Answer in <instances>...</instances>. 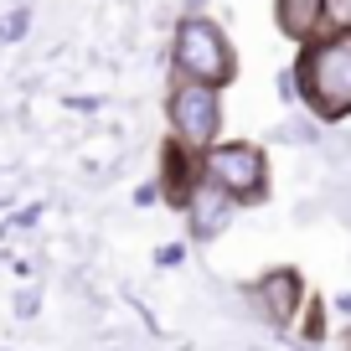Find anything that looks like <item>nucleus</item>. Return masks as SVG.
Returning <instances> with one entry per match:
<instances>
[{
  "label": "nucleus",
  "mask_w": 351,
  "mask_h": 351,
  "mask_svg": "<svg viewBox=\"0 0 351 351\" xmlns=\"http://www.w3.org/2000/svg\"><path fill=\"white\" fill-rule=\"evenodd\" d=\"M176 62L186 67L197 83H212V77H228L232 73V57H228V36L217 32L212 21H197L191 16L181 32H176Z\"/></svg>",
  "instance_id": "f03ea898"
},
{
  "label": "nucleus",
  "mask_w": 351,
  "mask_h": 351,
  "mask_svg": "<svg viewBox=\"0 0 351 351\" xmlns=\"http://www.w3.org/2000/svg\"><path fill=\"white\" fill-rule=\"evenodd\" d=\"M300 88L315 114H346L351 109V36L315 47L300 67Z\"/></svg>",
  "instance_id": "f257e3e1"
},
{
  "label": "nucleus",
  "mask_w": 351,
  "mask_h": 351,
  "mask_svg": "<svg viewBox=\"0 0 351 351\" xmlns=\"http://www.w3.org/2000/svg\"><path fill=\"white\" fill-rule=\"evenodd\" d=\"M191 222H197L202 238H212V232H222V222H228V197H222L217 186H197V197H191Z\"/></svg>",
  "instance_id": "423d86ee"
},
{
  "label": "nucleus",
  "mask_w": 351,
  "mask_h": 351,
  "mask_svg": "<svg viewBox=\"0 0 351 351\" xmlns=\"http://www.w3.org/2000/svg\"><path fill=\"white\" fill-rule=\"evenodd\" d=\"M253 295L263 300V310H269L274 320H289V315H295V305H300V279L289 274V269H279V274L258 279V285H253Z\"/></svg>",
  "instance_id": "39448f33"
},
{
  "label": "nucleus",
  "mask_w": 351,
  "mask_h": 351,
  "mask_svg": "<svg viewBox=\"0 0 351 351\" xmlns=\"http://www.w3.org/2000/svg\"><path fill=\"white\" fill-rule=\"evenodd\" d=\"M171 124H176V134L186 145H207L212 134H217V124H222V104H217V88H207V83H181L171 93Z\"/></svg>",
  "instance_id": "7ed1b4c3"
},
{
  "label": "nucleus",
  "mask_w": 351,
  "mask_h": 351,
  "mask_svg": "<svg viewBox=\"0 0 351 351\" xmlns=\"http://www.w3.org/2000/svg\"><path fill=\"white\" fill-rule=\"evenodd\" d=\"M279 21L289 36H305L320 21V0H279Z\"/></svg>",
  "instance_id": "0eeeda50"
},
{
  "label": "nucleus",
  "mask_w": 351,
  "mask_h": 351,
  "mask_svg": "<svg viewBox=\"0 0 351 351\" xmlns=\"http://www.w3.org/2000/svg\"><path fill=\"white\" fill-rule=\"evenodd\" d=\"M320 16L341 32H351V0H320Z\"/></svg>",
  "instance_id": "6e6552de"
},
{
  "label": "nucleus",
  "mask_w": 351,
  "mask_h": 351,
  "mask_svg": "<svg viewBox=\"0 0 351 351\" xmlns=\"http://www.w3.org/2000/svg\"><path fill=\"white\" fill-rule=\"evenodd\" d=\"M207 176L222 197H258L263 191V155L253 145H222L207 155Z\"/></svg>",
  "instance_id": "20e7f679"
}]
</instances>
